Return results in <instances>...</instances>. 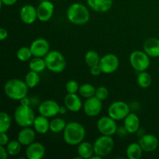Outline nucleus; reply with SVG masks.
<instances>
[{
  "mask_svg": "<svg viewBox=\"0 0 159 159\" xmlns=\"http://www.w3.org/2000/svg\"><path fill=\"white\" fill-rule=\"evenodd\" d=\"M93 147L95 154L102 158L113 152L114 148V141L112 136L101 134V136L96 138L94 141Z\"/></svg>",
  "mask_w": 159,
  "mask_h": 159,
  "instance_id": "6",
  "label": "nucleus"
},
{
  "mask_svg": "<svg viewBox=\"0 0 159 159\" xmlns=\"http://www.w3.org/2000/svg\"><path fill=\"white\" fill-rule=\"evenodd\" d=\"M87 5L93 11L99 13L107 12L112 8L113 0H86Z\"/></svg>",
  "mask_w": 159,
  "mask_h": 159,
  "instance_id": "21",
  "label": "nucleus"
},
{
  "mask_svg": "<svg viewBox=\"0 0 159 159\" xmlns=\"http://www.w3.org/2000/svg\"><path fill=\"white\" fill-rule=\"evenodd\" d=\"M138 143L145 152H152L158 147V139L153 134H147L140 138Z\"/></svg>",
  "mask_w": 159,
  "mask_h": 159,
  "instance_id": "18",
  "label": "nucleus"
},
{
  "mask_svg": "<svg viewBox=\"0 0 159 159\" xmlns=\"http://www.w3.org/2000/svg\"><path fill=\"white\" fill-rule=\"evenodd\" d=\"M29 68L31 71L40 73L47 68L46 63H45L44 57H34L29 61Z\"/></svg>",
  "mask_w": 159,
  "mask_h": 159,
  "instance_id": "26",
  "label": "nucleus"
},
{
  "mask_svg": "<svg viewBox=\"0 0 159 159\" xmlns=\"http://www.w3.org/2000/svg\"><path fill=\"white\" fill-rule=\"evenodd\" d=\"M24 81L30 89H33L37 86L40 82V75L38 72L30 70V71H28L25 75Z\"/></svg>",
  "mask_w": 159,
  "mask_h": 159,
  "instance_id": "28",
  "label": "nucleus"
},
{
  "mask_svg": "<svg viewBox=\"0 0 159 159\" xmlns=\"http://www.w3.org/2000/svg\"><path fill=\"white\" fill-rule=\"evenodd\" d=\"M31 51L34 57H44L50 52V43L46 39L37 38L31 43Z\"/></svg>",
  "mask_w": 159,
  "mask_h": 159,
  "instance_id": "14",
  "label": "nucleus"
},
{
  "mask_svg": "<svg viewBox=\"0 0 159 159\" xmlns=\"http://www.w3.org/2000/svg\"><path fill=\"white\" fill-rule=\"evenodd\" d=\"M36 133L34 129L28 127H22L17 134V140L23 146H28L35 141Z\"/></svg>",
  "mask_w": 159,
  "mask_h": 159,
  "instance_id": "19",
  "label": "nucleus"
},
{
  "mask_svg": "<svg viewBox=\"0 0 159 159\" xmlns=\"http://www.w3.org/2000/svg\"><path fill=\"white\" fill-rule=\"evenodd\" d=\"M124 121V127L127 131V133L132 134H135L138 131L140 128L141 121H140L139 116L136 113L130 112L126 116Z\"/></svg>",
  "mask_w": 159,
  "mask_h": 159,
  "instance_id": "20",
  "label": "nucleus"
},
{
  "mask_svg": "<svg viewBox=\"0 0 159 159\" xmlns=\"http://www.w3.org/2000/svg\"><path fill=\"white\" fill-rule=\"evenodd\" d=\"M37 20L41 22H48L52 18L54 12V5L48 0H43L37 8Z\"/></svg>",
  "mask_w": 159,
  "mask_h": 159,
  "instance_id": "13",
  "label": "nucleus"
},
{
  "mask_svg": "<svg viewBox=\"0 0 159 159\" xmlns=\"http://www.w3.org/2000/svg\"><path fill=\"white\" fill-rule=\"evenodd\" d=\"M143 51L150 57H159V39L150 37L144 41Z\"/></svg>",
  "mask_w": 159,
  "mask_h": 159,
  "instance_id": "22",
  "label": "nucleus"
},
{
  "mask_svg": "<svg viewBox=\"0 0 159 159\" xmlns=\"http://www.w3.org/2000/svg\"><path fill=\"white\" fill-rule=\"evenodd\" d=\"M22 144H20L18 140H12L9 141V142L6 144V148L7 149V152L9 153V156H16L19 155L21 152Z\"/></svg>",
  "mask_w": 159,
  "mask_h": 159,
  "instance_id": "34",
  "label": "nucleus"
},
{
  "mask_svg": "<svg viewBox=\"0 0 159 159\" xmlns=\"http://www.w3.org/2000/svg\"><path fill=\"white\" fill-rule=\"evenodd\" d=\"M97 130L102 135L107 136H113L117 133L118 126L116 124V120L110 117V116H102L99 118L98 120Z\"/></svg>",
  "mask_w": 159,
  "mask_h": 159,
  "instance_id": "9",
  "label": "nucleus"
},
{
  "mask_svg": "<svg viewBox=\"0 0 159 159\" xmlns=\"http://www.w3.org/2000/svg\"><path fill=\"white\" fill-rule=\"evenodd\" d=\"M61 106L56 101L48 99L40 102L38 107L40 115L48 118H52L60 113Z\"/></svg>",
  "mask_w": 159,
  "mask_h": 159,
  "instance_id": "11",
  "label": "nucleus"
},
{
  "mask_svg": "<svg viewBox=\"0 0 159 159\" xmlns=\"http://www.w3.org/2000/svg\"><path fill=\"white\" fill-rule=\"evenodd\" d=\"M44 61L47 68L52 72L61 73L66 67L65 57L60 51H50L44 57Z\"/></svg>",
  "mask_w": 159,
  "mask_h": 159,
  "instance_id": "5",
  "label": "nucleus"
},
{
  "mask_svg": "<svg viewBox=\"0 0 159 159\" xmlns=\"http://www.w3.org/2000/svg\"><path fill=\"white\" fill-rule=\"evenodd\" d=\"M99 66L104 74H112L118 69L120 65V61L117 56L114 54H106L101 57L99 61Z\"/></svg>",
  "mask_w": 159,
  "mask_h": 159,
  "instance_id": "10",
  "label": "nucleus"
},
{
  "mask_svg": "<svg viewBox=\"0 0 159 159\" xmlns=\"http://www.w3.org/2000/svg\"><path fill=\"white\" fill-rule=\"evenodd\" d=\"M152 79L151 75L146 71H141L138 74V78H137V82L138 85L142 89H147L150 87L152 85Z\"/></svg>",
  "mask_w": 159,
  "mask_h": 159,
  "instance_id": "31",
  "label": "nucleus"
},
{
  "mask_svg": "<svg viewBox=\"0 0 159 159\" xmlns=\"http://www.w3.org/2000/svg\"><path fill=\"white\" fill-rule=\"evenodd\" d=\"M12 125V118L9 113L1 112L0 113V133H7Z\"/></svg>",
  "mask_w": 159,
  "mask_h": 159,
  "instance_id": "30",
  "label": "nucleus"
},
{
  "mask_svg": "<svg viewBox=\"0 0 159 159\" xmlns=\"http://www.w3.org/2000/svg\"><path fill=\"white\" fill-rule=\"evenodd\" d=\"M109 96V90L107 87L105 86H99L96 89V94L95 96L99 99L100 100L103 101L108 98Z\"/></svg>",
  "mask_w": 159,
  "mask_h": 159,
  "instance_id": "36",
  "label": "nucleus"
},
{
  "mask_svg": "<svg viewBox=\"0 0 159 159\" xmlns=\"http://www.w3.org/2000/svg\"><path fill=\"white\" fill-rule=\"evenodd\" d=\"M66 15L70 23L78 26L86 24L90 19V12L88 8L79 2L70 5L67 9Z\"/></svg>",
  "mask_w": 159,
  "mask_h": 159,
  "instance_id": "3",
  "label": "nucleus"
},
{
  "mask_svg": "<svg viewBox=\"0 0 159 159\" xmlns=\"http://www.w3.org/2000/svg\"><path fill=\"white\" fill-rule=\"evenodd\" d=\"M9 156L6 146L0 145V157L2 159H7Z\"/></svg>",
  "mask_w": 159,
  "mask_h": 159,
  "instance_id": "39",
  "label": "nucleus"
},
{
  "mask_svg": "<svg viewBox=\"0 0 159 159\" xmlns=\"http://www.w3.org/2000/svg\"><path fill=\"white\" fill-rule=\"evenodd\" d=\"M64 103L68 111L77 113L83 107V103L81 97L77 93H68L64 99Z\"/></svg>",
  "mask_w": 159,
  "mask_h": 159,
  "instance_id": "16",
  "label": "nucleus"
},
{
  "mask_svg": "<svg viewBox=\"0 0 159 159\" xmlns=\"http://www.w3.org/2000/svg\"><path fill=\"white\" fill-rule=\"evenodd\" d=\"M9 142V136L6 133H0V145L6 146Z\"/></svg>",
  "mask_w": 159,
  "mask_h": 159,
  "instance_id": "38",
  "label": "nucleus"
},
{
  "mask_svg": "<svg viewBox=\"0 0 159 159\" xmlns=\"http://www.w3.org/2000/svg\"><path fill=\"white\" fill-rule=\"evenodd\" d=\"M29 87L24 80L19 79H9L4 85V93L10 99L20 101L27 96Z\"/></svg>",
  "mask_w": 159,
  "mask_h": 159,
  "instance_id": "2",
  "label": "nucleus"
},
{
  "mask_svg": "<svg viewBox=\"0 0 159 159\" xmlns=\"http://www.w3.org/2000/svg\"><path fill=\"white\" fill-rule=\"evenodd\" d=\"M130 64L132 68L138 72L144 71L151 64L150 57L144 51H134L130 55Z\"/></svg>",
  "mask_w": 159,
  "mask_h": 159,
  "instance_id": "7",
  "label": "nucleus"
},
{
  "mask_svg": "<svg viewBox=\"0 0 159 159\" xmlns=\"http://www.w3.org/2000/svg\"><path fill=\"white\" fill-rule=\"evenodd\" d=\"M26 157L28 159H42L46 153L44 145L40 142H33L26 146Z\"/></svg>",
  "mask_w": 159,
  "mask_h": 159,
  "instance_id": "17",
  "label": "nucleus"
},
{
  "mask_svg": "<svg viewBox=\"0 0 159 159\" xmlns=\"http://www.w3.org/2000/svg\"><path fill=\"white\" fill-rule=\"evenodd\" d=\"M143 149L139 143H131L126 149V155L128 159H140L143 155Z\"/></svg>",
  "mask_w": 159,
  "mask_h": 159,
  "instance_id": "25",
  "label": "nucleus"
},
{
  "mask_svg": "<svg viewBox=\"0 0 159 159\" xmlns=\"http://www.w3.org/2000/svg\"><path fill=\"white\" fill-rule=\"evenodd\" d=\"M96 89L90 83H84L80 85L79 90V93L82 97L85 99L93 97L96 94Z\"/></svg>",
  "mask_w": 159,
  "mask_h": 159,
  "instance_id": "32",
  "label": "nucleus"
},
{
  "mask_svg": "<svg viewBox=\"0 0 159 159\" xmlns=\"http://www.w3.org/2000/svg\"><path fill=\"white\" fill-rule=\"evenodd\" d=\"M67 125L66 121L61 117H55L50 121V130L53 133L63 132Z\"/></svg>",
  "mask_w": 159,
  "mask_h": 159,
  "instance_id": "27",
  "label": "nucleus"
},
{
  "mask_svg": "<svg viewBox=\"0 0 159 159\" xmlns=\"http://www.w3.org/2000/svg\"><path fill=\"white\" fill-rule=\"evenodd\" d=\"M32 57L34 56L30 47H21L16 52L17 59L22 62L30 61Z\"/></svg>",
  "mask_w": 159,
  "mask_h": 159,
  "instance_id": "33",
  "label": "nucleus"
},
{
  "mask_svg": "<svg viewBox=\"0 0 159 159\" xmlns=\"http://www.w3.org/2000/svg\"><path fill=\"white\" fill-rule=\"evenodd\" d=\"M79 84L75 80H69L65 85L67 93H77L79 90Z\"/></svg>",
  "mask_w": 159,
  "mask_h": 159,
  "instance_id": "35",
  "label": "nucleus"
},
{
  "mask_svg": "<svg viewBox=\"0 0 159 159\" xmlns=\"http://www.w3.org/2000/svg\"><path fill=\"white\" fill-rule=\"evenodd\" d=\"M17 0H0V2H1V6L5 5L6 6H13L16 3Z\"/></svg>",
  "mask_w": 159,
  "mask_h": 159,
  "instance_id": "41",
  "label": "nucleus"
},
{
  "mask_svg": "<svg viewBox=\"0 0 159 159\" xmlns=\"http://www.w3.org/2000/svg\"><path fill=\"white\" fill-rule=\"evenodd\" d=\"M8 35H9V33H8L7 30L5 29V28H1L0 29V40L2 41L6 40L8 37Z\"/></svg>",
  "mask_w": 159,
  "mask_h": 159,
  "instance_id": "40",
  "label": "nucleus"
},
{
  "mask_svg": "<svg viewBox=\"0 0 159 159\" xmlns=\"http://www.w3.org/2000/svg\"><path fill=\"white\" fill-rule=\"evenodd\" d=\"M36 116L30 106L20 105L14 112V120L17 125L21 127H28L33 126Z\"/></svg>",
  "mask_w": 159,
  "mask_h": 159,
  "instance_id": "4",
  "label": "nucleus"
},
{
  "mask_svg": "<svg viewBox=\"0 0 159 159\" xmlns=\"http://www.w3.org/2000/svg\"><path fill=\"white\" fill-rule=\"evenodd\" d=\"M20 105L27 106V107L30 106V103H31L30 99V98H28L27 96H25V97H23V99H20Z\"/></svg>",
  "mask_w": 159,
  "mask_h": 159,
  "instance_id": "42",
  "label": "nucleus"
},
{
  "mask_svg": "<svg viewBox=\"0 0 159 159\" xmlns=\"http://www.w3.org/2000/svg\"><path fill=\"white\" fill-rule=\"evenodd\" d=\"M20 16L23 23H24L25 24H33L37 20V8L32 5H24L20 9Z\"/></svg>",
  "mask_w": 159,
  "mask_h": 159,
  "instance_id": "15",
  "label": "nucleus"
},
{
  "mask_svg": "<svg viewBox=\"0 0 159 159\" xmlns=\"http://www.w3.org/2000/svg\"><path fill=\"white\" fill-rule=\"evenodd\" d=\"M77 153L79 158L91 159L92 157L95 155L93 144L88 141H83L78 145Z\"/></svg>",
  "mask_w": 159,
  "mask_h": 159,
  "instance_id": "24",
  "label": "nucleus"
},
{
  "mask_svg": "<svg viewBox=\"0 0 159 159\" xmlns=\"http://www.w3.org/2000/svg\"><path fill=\"white\" fill-rule=\"evenodd\" d=\"M108 116L115 120H122L130 113V109L128 104L124 101H115L109 107Z\"/></svg>",
  "mask_w": 159,
  "mask_h": 159,
  "instance_id": "8",
  "label": "nucleus"
},
{
  "mask_svg": "<svg viewBox=\"0 0 159 159\" xmlns=\"http://www.w3.org/2000/svg\"><path fill=\"white\" fill-rule=\"evenodd\" d=\"M85 138V129L82 124L76 121L67 123L63 131V138L67 144L71 146L79 145Z\"/></svg>",
  "mask_w": 159,
  "mask_h": 159,
  "instance_id": "1",
  "label": "nucleus"
},
{
  "mask_svg": "<svg viewBox=\"0 0 159 159\" xmlns=\"http://www.w3.org/2000/svg\"><path fill=\"white\" fill-rule=\"evenodd\" d=\"M100 59L101 57L99 56V53L93 50L87 51L86 54H85V62L89 68L99 65Z\"/></svg>",
  "mask_w": 159,
  "mask_h": 159,
  "instance_id": "29",
  "label": "nucleus"
},
{
  "mask_svg": "<svg viewBox=\"0 0 159 159\" xmlns=\"http://www.w3.org/2000/svg\"><path fill=\"white\" fill-rule=\"evenodd\" d=\"M68 109H67V107H65V106H64V107H61L60 108V113L61 114H65V113H66V112L68 111Z\"/></svg>",
  "mask_w": 159,
  "mask_h": 159,
  "instance_id": "43",
  "label": "nucleus"
},
{
  "mask_svg": "<svg viewBox=\"0 0 159 159\" xmlns=\"http://www.w3.org/2000/svg\"><path fill=\"white\" fill-rule=\"evenodd\" d=\"M102 73V69H101L99 65H95L90 68V74L93 76H99Z\"/></svg>",
  "mask_w": 159,
  "mask_h": 159,
  "instance_id": "37",
  "label": "nucleus"
},
{
  "mask_svg": "<svg viewBox=\"0 0 159 159\" xmlns=\"http://www.w3.org/2000/svg\"><path fill=\"white\" fill-rule=\"evenodd\" d=\"M102 110V100L98 99L96 96L85 99L83 103L84 113L89 117L97 116Z\"/></svg>",
  "mask_w": 159,
  "mask_h": 159,
  "instance_id": "12",
  "label": "nucleus"
},
{
  "mask_svg": "<svg viewBox=\"0 0 159 159\" xmlns=\"http://www.w3.org/2000/svg\"><path fill=\"white\" fill-rule=\"evenodd\" d=\"M35 131L39 134H45L50 130V122L48 117L40 115L36 116L33 124Z\"/></svg>",
  "mask_w": 159,
  "mask_h": 159,
  "instance_id": "23",
  "label": "nucleus"
}]
</instances>
